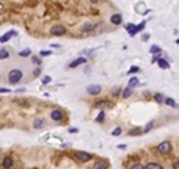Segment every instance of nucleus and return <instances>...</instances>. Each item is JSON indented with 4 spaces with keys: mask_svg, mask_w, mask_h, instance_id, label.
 <instances>
[{
    "mask_svg": "<svg viewBox=\"0 0 179 169\" xmlns=\"http://www.w3.org/2000/svg\"><path fill=\"white\" fill-rule=\"evenodd\" d=\"M8 79L11 84H18L22 79V70L21 69H12L8 74Z\"/></svg>",
    "mask_w": 179,
    "mask_h": 169,
    "instance_id": "1",
    "label": "nucleus"
},
{
    "mask_svg": "<svg viewBox=\"0 0 179 169\" xmlns=\"http://www.w3.org/2000/svg\"><path fill=\"white\" fill-rule=\"evenodd\" d=\"M157 150H158L161 154H169L172 151V144L169 141H163L158 147H157Z\"/></svg>",
    "mask_w": 179,
    "mask_h": 169,
    "instance_id": "2",
    "label": "nucleus"
},
{
    "mask_svg": "<svg viewBox=\"0 0 179 169\" xmlns=\"http://www.w3.org/2000/svg\"><path fill=\"white\" fill-rule=\"evenodd\" d=\"M66 33V27L61 26V24H55V26L51 27V35L54 36H63Z\"/></svg>",
    "mask_w": 179,
    "mask_h": 169,
    "instance_id": "3",
    "label": "nucleus"
},
{
    "mask_svg": "<svg viewBox=\"0 0 179 169\" xmlns=\"http://www.w3.org/2000/svg\"><path fill=\"white\" fill-rule=\"evenodd\" d=\"M76 159L79 160V162H82V163H85V162H90L93 159V154H90V153H85V151H78L76 154Z\"/></svg>",
    "mask_w": 179,
    "mask_h": 169,
    "instance_id": "4",
    "label": "nucleus"
},
{
    "mask_svg": "<svg viewBox=\"0 0 179 169\" xmlns=\"http://www.w3.org/2000/svg\"><path fill=\"white\" fill-rule=\"evenodd\" d=\"M87 91L91 96H97L102 93V85H90V87H87Z\"/></svg>",
    "mask_w": 179,
    "mask_h": 169,
    "instance_id": "5",
    "label": "nucleus"
},
{
    "mask_svg": "<svg viewBox=\"0 0 179 169\" xmlns=\"http://www.w3.org/2000/svg\"><path fill=\"white\" fill-rule=\"evenodd\" d=\"M51 118L54 120V121H61V120L64 118V114H63V111H60V109H54V111L51 112Z\"/></svg>",
    "mask_w": 179,
    "mask_h": 169,
    "instance_id": "6",
    "label": "nucleus"
},
{
    "mask_svg": "<svg viewBox=\"0 0 179 169\" xmlns=\"http://www.w3.org/2000/svg\"><path fill=\"white\" fill-rule=\"evenodd\" d=\"M85 61H87V58H85V57H79V58H76V60L70 61V63H69V67H70V69H73V67H78L79 64H84Z\"/></svg>",
    "mask_w": 179,
    "mask_h": 169,
    "instance_id": "7",
    "label": "nucleus"
},
{
    "mask_svg": "<svg viewBox=\"0 0 179 169\" xmlns=\"http://www.w3.org/2000/svg\"><path fill=\"white\" fill-rule=\"evenodd\" d=\"M125 30L128 32V35L130 36H134L137 33V30H136V26H134L133 22H128V24H125Z\"/></svg>",
    "mask_w": 179,
    "mask_h": 169,
    "instance_id": "8",
    "label": "nucleus"
},
{
    "mask_svg": "<svg viewBox=\"0 0 179 169\" xmlns=\"http://www.w3.org/2000/svg\"><path fill=\"white\" fill-rule=\"evenodd\" d=\"M110 22H112V24H115V26L121 24V22H122V15H121V14H115V15H112V17H110Z\"/></svg>",
    "mask_w": 179,
    "mask_h": 169,
    "instance_id": "9",
    "label": "nucleus"
},
{
    "mask_svg": "<svg viewBox=\"0 0 179 169\" xmlns=\"http://www.w3.org/2000/svg\"><path fill=\"white\" fill-rule=\"evenodd\" d=\"M12 165H14V160H12V157H9V156H6V157L3 159V162H2V166H3L5 169L12 168Z\"/></svg>",
    "mask_w": 179,
    "mask_h": 169,
    "instance_id": "10",
    "label": "nucleus"
},
{
    "mask_svg": "<svg viewBox=\"0 0 179 169\" xmlns=\"http://www.w3.org/2000/svg\"><path fill=\"white\" fill-rule=\"evenodd\" d=\"M94 29H96V26H94L93 22H85L84 26L81 27V30H82L84 33H87V32H93Z\"/></svg>",
    "mask_w": 179,
    "mask_h": 169,
    "instance_id": "11",
    "label": "nucleus"
},
{
    "mask_svg": "<svg viewBox=\"0 0 179 169\" xmlns=\"http://www.w3.org/2000/svg\"><path fill=\"white\" fill-rule=\"evenodd\" d=\"M145 169H164L163 168V165H160V163H157V162H149L146 166H143Z\"/></svg>",
    "mask_w": 179,
    "mask_h": 169,
    "instance_id": "12",
    "label": "nucleus"
},
{
    "mask_svg": "<svg viewBox=\"0 0 179 169\" xmlns=\"http://www.w3.org/2000/svg\"><path fill=\"white\" fill-rule=\"evenodd\" d=\"M43 126H45V120L43 118H36L33 121V127L34 129H42Z\"/></svg>",
    "mask_w": 179,
    "mask_h": 169,
    "instance_id": "13",
    "label": "nucleus"
},
{
    "mask_svg": "<svg viewBox=\"0 0 179 169\" xmlns=\"http://www.w3.org/2000/svg\"><path fill=\"white\" fill-rule=\"evenodd\" d=\"M157 64H158L161 69H169V67H170V64H169V63H167L164 58H161V57H160L158 60H157Z\"/></svg>",
    "mask_w": 179,
    "mask_h": 169,
    "instance_id": "14",
    "label": "nucleus"
},
{
    "mask_svg": "<svg viewBox=\"0 0 179 169\" xmlns=\"http://www.w3.org/2000/svg\"><path fill=\"white\" fill-rule=\"evenodd\" d=\"M121 93H122V98H124V99H127V98H130V96L133 94V88H130V87H125V88H124Z\"/></svg>",
    "mask_w": 179,
    "mask_h": 169,
    "instance_id": "15",
    "label": "nucleus"
},
{
    "mask_svg": "<svg viewBox=\"0 0 179 169\" xmlns=\"http://www.w3.org/2000/svg\"><path fill=\"white\" fill-rule=\"evenodd\" d=\"M106 106H112V103H110V102L103 100V102H99V103H96V105H94V108H99V109H103V108H106Z\"/></svg>",
    "mask_w": 179,
    "mask_h": 169,
    "instance_id": "16",
    "label": "nucleus"
},
{
    "mask_svg": "<svg viewBox=\"0 0 179 169\" xmlns=\"http://www.w3.org/2000/svg\"><path fill=\"white\" fill-rule=\"evenodd\" d=\"M149 53H151V54H161V48H160L158 45H152V46L149 48Z\"/></svg>",
    "mask_w": 179,
    "mask_h": 169,
    "instance_id": "17",
    "label": "nucleus"
},
{
    "mask_svg": "<svg viewBox=\"0 0 179 169\" xmlns=\"http://www.w3.org/2000/svg\"><path fill=\"white\" fill-rule=\"evenodd\" d=\"M154 99H155L157 103H160V105H161V103L164 102V96H163L161 93H155V94H154Z\"/></svg>",
    "mask_w": 179,
    "mask_h": 169,
    "instance_id": "18",
    "label": "nucleus"
},
{
    "mask_svg": "<svg viewBox=\"0 0 179 169\" xmlns=\"http://www.w3.org/2000/svg\"><path fill=\"white\" fill-rule=\"evenodd\" d=\"M106 168H107V165L105 162H96L93 165V169H106Z\"/></svg>",
    "mask_w": 179,
    "mask_h": 169,
    "instance_id": "19",
    "label": "nucleus"
},
{
    "mask_svg": "<svg viewBox=\"0 0 179 169\" xmlns=\"http://www.w3.org/2000/svg\"><path fill=\"white\" fill-rule=\"evenodd\" d=\"M128 135H130V136H136V135H142V129H140V127H134V129H131V130L128 132Z\"/></svg>",
    "mask_w": 179,
    "mask_h": 169,
    "instance_id": "20",
    "label": "nucleus"
},
{
    "mask_svg": "<svg viewBox=\"0 0 179 169\" xmlns=\"http://www.w3.org/2000/svg\"><path fill=\"white\" fill-rule=\"evenodd\" d=\"M9 57V51H6L5 48H0V60H5Z\"/></svg>",
    "mask_w": 179,
    "mask_h": 169,
    "instance_id": "21",
    "label": "nucleus"
},
{
    "mask_svg": "<svg viewBox=\"0 0 179 169\" xmlns=\"http://www.w3.org/2000/svg\"><path fill=\"white\" fill-rule=\"evenodd\" d=\"M30 54H32V50H30V48H26V50L19 51V57H29Z\"/></svg>",
    "mask_w": 179,
    "mask_h": 169,
    "instance_id": "22",
    "label": "nucleus"
},
{
    "mask_svg": "<svg viewBox=\"0 0 179 169\" xmlns=\"http://www.w3.org/2000/svg\"><path fill=\"white\" fill-rule=\"evenodd\" d=\"M137 84H139V79H137L136 77H134V78H131V79L128 81V87H130V88H133V87H136Z\"/></svg>",
    "mask_w": 179,
    "mask_h": 169,
    "instance_id": "23",
    "label": "nucleus"
},
{
    "mask_svg": "<svg viewBox=\"0 0 179 169\" xmlns=\"http://www.w3.org/2000/svg\"><path fill=\"white\" fill-rule=\"evenodd\" d=\"M11 38H12V36H11L9 33H6V35H3V36H0V43H5V42H8Z\"/></svg>",
    "mask_w": 179,
    "mask_h": 169,
    "instance_id": "24",
    "label": "nucleus"
},
{
    "mask_svg": "<svg viewBox=\"0 0 179 169\" xmlns=\"http://www.w3.org/2000/svg\"><path fill=\"white\" fill-rule=\"evenodd\" d=\"M137 72H140V67H137V66H131L130 70H128V74L134 75V74H137Z\"/></svg>",
    "mask_w": 179,
    "mask_h": 169,
    "instance_id": "25",
    "label": "nucleus"
},
{
    "mask_svg": "<svg viewBox=\"0 0 179 169\" xmlns=\"http://www.w3.org/2000/svg\"><path fill=\"white\" fill-rule=\"evenodd\" d=\"M164 102H166V105H169V106H176V102L172 99V98H167V99H164Z\"/></svg>",
    "mask_w": 179,
    "mask_h": 169,
    "instance_id": "26",
    "label": "nucleus"
},
{
    "mask_svg": "<svg viewBox=\"0 0 179 169\" xmlns=\"http://www.w3.org/2000/svg\"><path fill=\"white\" fill-rule=\"evenodd\" d=\"M122 133V129L121 127H115L114 130H112V135H114V136H120Z\"/></svg>",
    "mask_w": 179,
    "mask_h": 169,
    "instance_id": "27",
    "label": "nucleus"
},
{
    "mask_svg": "<svg viewBox=\"0 0 179 169\" xmlns=\"http://www.w3.org/2000/svg\"><path fill=\"white\" fill-rule=\"evenodd\" d=\"M103 120H105V112L102 111V112H100V114L97 115V118H96V121H97V123H102Z\"/></svg>",
    "mask_w": 179,
    "mask_h": 169,
    "instance_id": "28",
    "label": "nucleus"
},
{
    "mask_svg": "<svg viewBox=\"0 0 179 169\" xmlns=\"http://www.w3.org/2000/svg\"><path fill=\"white\" fill-rule=\"evenodd\" d=\"M130 169H145V168H143V165H140V163H133V165L130 166Z\"/></svg>",
    "mask_w": 179,
    "mask_h": 169,
    "instance_id": "29",
    "label": "nucleus"
},
{
    "mask_svg": "<svg viewBox=\"0 0 179 169\" xmlns=\"http://www.w3.org/2000/svg\"><path fill=\"white\" fill-rule=\"evenodd\" d=\"M152 126H154V121L148 123V124H146V127H145V130H142V133H146V132H149V130L152 129Z\"/></svg>",
    "mask_w": 179,
    "mask_h": 169,
    "instance_id": "30",
    "label": "nucleus"
},
{
    "mask_svg": "<svg viewBox=\"0 0 179 169\" xmlns=\"http://www.w3.org/2000/svg\"><path fill=\"white\" fill-rule=\"evenodd\" d=\"M145 26H146V22H145V21H142V22L139 24V26H136V30H137V32H140V30H143V29H145Z\"/></svg>",
    "mask_w": 179,
    "mask_h": 169,
    "instance_id": "31",
    "label": "nucleus"
},
{
    "mask_svg": "<svg viewBox=\"0 0 179 169\" xmlns=\"http://www.w3.org/2000/svg\"><path fill=\"white\" fill-rule=\"evenodd\" d=\"M51 82V77H45L43 79H42V84L43 85H47V84H49Z\"/></svg>",
    "mask_w": 179,
    "mask_h": 169,
    "instance_id": "32",
    "label": "nucleus"
},
{
    "mask_svg": "<svg viewBox=\"0 0 179 169\" xmlns=\"http://www.w3.org/2000/svg\"><path fill=\"white\" fill-rule=\"evenodd\" d=\"M32 60H33V63H34V64H37V66H40V64H42V60H40L39 57H33Z\"/></svg>",
    "mask_w": 179,
    "mask_h": 169,
    "instance_id": "33",
    "label": "nucleus"
},
{
    "mask_svg": "<svg viewBox=\"0 0 179 169\" xmlns=\"http://www.w3.org/2000/svg\"><path fill=\"white\" fill-rule=\"evenodd\" d=\"M120 93H121V88L120 87H115L114 90H112V94H114V96H118Z\"/></svg>",
    "mask_w": 179,
    "mask_h": 169,
    "instance_id": "34",
    "label": "nucleus"
},
{
    "mask_svg": "<svg viewBox=\"0 0 179 169\" xmlns=\"http://www.w3.org/2000/svg\"><path fill=\"white\" fill-rule=\"evenodd\" d=\"M51 56V51H40V57H48Z\"/></svg>",
    "mask_w": 179,
    "mask_h": 169,
    "instance_id": "35",
    "label": "nucleus"
},
{
    "mask_svg": "<svg viewBox=\"0 0 179 169\" xmlns=\"http://www.w3.org/2000/svg\"><path fill=\"white\" fill-rule=\"evenodd\" d=\"M33 75H34V77H39V75H40V67H36V69L33 70Z\"/></svg>",
    "mask_w": 179,
    "mask_h": 169,
    "instance_id": "36",
    "label": "nucleus"
},
{
    "mask_svg": "<svg viewBox=\"0 0 179 169\" xmlns=\"http://www.w3.org/2000/svg\"><path fill=\"white\" fill-rule=\"evenodd\" d=\"M78 132H79V130H78L76 127H70V129H69V133H78Z\"/></svg>",
    "mask_w": 179,
    "mask_h": 169,
    "instance_id": "37",
    "label": "nucleus"
},
{
    "mask_svg": "<svg viewBox=\"0 0 179 169\" xmlns=\"http://www.w3.org/2000/svg\"><path fill=\"white\" fill-rule=\"evenodd\" d=\"M0 93H11L9 88H3V87H0Z\"/></svg>",
    "mask_w": 179,
    "mask_h": 169,
    "instance_id": "38",
    "label": "nucleus"
},
{
    "mask_svg": "<svg viewBox=\"0 0 179 169\" xmlns=\"http://www.w3.org/2000/svg\"><path fill=\"white\" fill-rule=\"evenodd\" d=\"M8 33H9L11 36H16V35H18V33H16L15 30H11V32H8Z\"/></svg>",
    "mask_w": 179,
    "mask_h": 169,
    "instance_id": "39",
    "label": "nucleus"
},
{
    "mask_svg": "<svg viewBox=\"0 0 179 169\" xmlns=\"http://www.w3.org/2000/svg\"><path fill=\"white\" fill-rule=\"evenodd\" d=\"M149 38H151V36H149V35H143V38H142V40H143V42H145V40H148V39H149Z\"/></svg>",
    "mask_w": 179,
    "mask_h": 169,
    "instance_id": "40",
    "label": "nucleus"
},
{
    "mask_svg": "<svg viewBox=\"0 0 179 169\" xmlns=\"http://www.w3.org/2000/svg\"><path fill=\"white\" fill-rule=\"evenodd\" d=\"M118 148H120V150H125V148H127V145H124V144H121V145H118Z\"/></svg>",
    "mask_w": 179,
    "mask_h": 169,
    "instance_id": "41",
    "label": "nucleus"
},
{
    "mask_svg": "<svg viewBox=\"0 0 179 169\" xmlns=\"http://www.w3.org/2000/svg\"><path fill=\"white\" fill-rule=\"evenodd\" d=\"M175 169H179V162H178V160L175 162Z\"/></svg>",
    "mask_w": 179,
    "mask_h": 169,
    "instance_id": "42",
    "label": "nucleus"
},
{
    "mask_svg": "<svg viewBox=\"0 0 179 169\" xmlns=\"http://www.w3.org/2000/svg\"><path fill=\"white\" fill-rule=\"evenodd\" d=\"M51 46H52V48H60V45H58V43H52Z\"/></svg>",
    "mask_w": 179,
    "mask_h": 169,
    "instance_id": "43",
    "label": "nucleus"
},
{
    "mask_svg": "<svg viewBox=\"0 0 179 169\" xmlns=\"http://www.w3.org/2000/svg\"><path fill=\"white\" fill-rule=\"evenodd\" d=\"M91 2H93V3H99V2H100V0H91Z\"/></svg>",
    "mask_w": 179,
    "mask_h": 169,
    "instance_id": "44",
    "label": "nucleus"
}]
</instances>
